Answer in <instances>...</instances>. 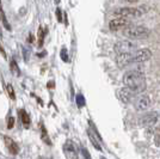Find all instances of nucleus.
<instances>
[{"label": "nucleus", "instance_id": "1", "mask_svg": "<svg viewBox=\"0 0 160 159\" xmlns=\"http://www.w3.org/2000/svg\"><path fill=\"white\" fill-rule=\"evenodd\" d=\"M123 84L127 87L134 89L138 93H140L146 89V78L142 72L129 71L123 75Z\"/></svg>", "mask_w": 160, "mask_h": 159}, {"label": "nucleus", "instance_id": "2", "mask_svg": "<svg viewBox=\"0 0 160 159\" xmlns=\"http://www.w3.org/2000/svg\"><path fill=\"white\" fill-rule=\"evenodd\" d=\"M124 36L129 38H145L149 35L148 29L141 25H134V27H128L124 29Z\"/></svg>", "mask_w": 160, "mask_h": 159}, {"label": "nucleus", "instance_id": "3", "mask_svg": "<svg viewBox=\"0 0 160 159\" xmlns=\"http://www.w3.org/2000/svg\"><path fill=\"white\" fill-rule=\"evenodd\" d=\"M136 44L130 42V41H118L115 44V52L117 53V55L120 54H132L133 50H135Z\"/></svg>", "mask_w": 160, "mask_h": 159}, {"label": "nucleus", "instance_id": "4", "mask_svg": "<svg viewBox=\"0 0 160 159\" xmlns=\"http://www.w3.org/2000/svg\"><path fill=\"white\" fill-rule=\"evenodd\" d=\"M63 154L67 159H78L79 158V153H78V148L72 140H67L63 144L62 147Z\"/></svg>", "mask_w": 160, "mask_h": 159}, {"label": "nucleus", "instance_id": "5", "mask_svg": "<svg viewBox=\"0 0 160 159\" xmlns=\"http://www.w3.org/2000/svg\"><path fill=\"white\" fill-rule=\"evenodd\" d=\"M115 13L123 18H138L142 14V11L136 7H122L120 10H117Z\"/></svg>", "mask_w": 160, "mask_h": 159}, {"label": "nucleus", "instance_id": "6", "mask_svg": "<svg viewBox=\"0 0 160 159\" xmlns=\"http://www.w3.org/2000/svg\"><path fill=\"white\" fill-rule=\"evenodd\" d=\"M138 95V92L134 90V89H130V87H123V89H120L117 91V96L121 100V102H123L124 104H128L130 103L132 100L135 98V96Z\"/></svg>", "mask_w": 160, "mask_h": 159}, {"label": "nucleus", "instance_id": "7", "mask_svg": "<svg viewBox=\"0 0 160 159\" xmlns=\"http://www.w3.org/2000/svg\"><path fill=\"white\" fill-rule=\"evenodd\" d=\"M157 121H158V114L155 111H152V113L145 114L143 116H141L138 123L140 127H151L154 123H157Z\"/></svg>", "mask_w": 160, "mask_h": 159}, {"label": "nucleus", "instance_id": "8", "mask_svg": "<svg viewBox=\"0 0 160 159\" xmlns=\"http://www.w3.org/2000/svg\"><path fill=\"white\" fill-rule=\"evenodd\" d=\"M151 58H152V52L147 48H143L133 54V64H141L149 60Z\"/></svg>", "mask_w": 160, "mask_h": 159}, {"label": "nucleus", "instance_id": "9", "mask_svg": "<svg viewBox=\"0 0 160 159\" xmlns=\"http://www.w3.org/2000/svg\"><path fill=\"white\" fill-rule=\"evenodd\" d=\"M4 142H5V146H6L7 151L11 153V154L16 156V154L19 153V146H18V144H17L13 139H11L10 136L5 135V136H4Z\"/></svg>", "mask_w": 160, "mask_h": 159}, {"label": "nucleus", "instance_id": "10", "mask_svg": "<svg viewBox=\"0 0 160 159\" xmlns=\"http://www.w3.org/2000/svg\"><path fill=\"white\" fill-rule=\"evenodd\" d=\"M116 62L120 68L128 66L129 64H133V53L132 54H120L116 58Z\"/></svg>", "mask_w": 160, "mask_h": 159}, {"label": "nucleus", "instance_id": "11", "mask_svg": "<svg viewBox=\"0 0 160 159\" xmlns=\"http://www.w3.org/2000/svg\"><path fill=\"white\" fill-rule=\"evenodd\" d=\"M127 24H128L127 18L118 17V18H115V19L110 20V23H109V28H110V30L116 31V30H120V29H122V28H124Z\"/></svg>", "mask_w": 160, "mask_h": 159}, {"label": "nucleus", "instance_id": "12", "mask_svg": "<svg viewBox=\"0 0 160 159\" xmlns=\"http://www.w3.org/2000/svg\"><path fill=\"white\" fill-rule=\"evenodd\" d=\"M149 104H151L149 97H147V96H141L140 98H138V100H136L135 108H136L138 110H146V109H148Z\"/></svg>", "mask_w": 160, "mask_h": 159}, {"label": "nucleus", "instance_id": "13", "mask_svg": "<svg viewBox=\"0 0 160 159\" xmlns=\"http://www.w3.org/2000/svg\"><path fill=\"white\" fill-rule=\"evenodd\" d=\"M19 116H20V121H22L23 126L25 127V128H29L30 123H31V119H30L29 114L27 113V110L20 109V110H19Z\"/></svg>", "mask_w": 160, "mask_h": 159}, {"label": "nucleus", "instance_id": "14", "mask_svg": "<svg viewBox=\"0 0 160 159\" xmlns=\"http://www.w3.org/2000/svg\"><path fill=\"white\" fill-rule=\"evenodd\" d=\"M40 129H41V139H42V141H44L47 145H52V140L49 138V134H48L47 129H46V127H44L43 123L40 125Z\"/></svg>", "mask_w": 160, "mask_h": 159}, {"label": "nucleus", "instance_id": "15", "mask_svg": "<svg viewBox=\"0 0 160 159\" xmlns=\"http://www.w3.org/2000/svg\"><path fill=\"white\" fill-rule=\"evenodd\" d=\"M88 138H90V140H91V142H92V145L97 148V150H99V151H102V146H100V144H99V140H100V138L97 135V136H94V133L90 129L88 131Z\"/></svg>", "mask_w": 160, "mask_h": 159}, {"label": "nucleus", "instance_id": "16", "mask_svg": "<svg viewBox=\"0 0 160 159\" xmlns=\"http://www.w3.org/2000/svg\"><path fill=\"white\" fill-rule=\"evenodd\" d=\"M0 19L2 22V24H4V27L6 30H11V27H10V23L7 22L6 19V14L4 12V8H2V5H1V0H0Z\"/></svg>", "mask_w": 160, "mask_h": 159}, {"label": "nucleus", "instance_id": "17", "mask_svg": "<svg viewBox=\"0 0 160 159\" xmlns=\"http://www.w3.org/2000/svg\"><path fill=\"white\" fill-rule=\"evenodd\" d=\"M10 69H11V72H12V74H13L14 77H19L20 75V68H19V66L17 65V61H16L14 59L11 60Z\"/></svg>", "mask_w": 160, "mask_h": 159}, {"label": "nucleus", "instance_id": "18", "mask_svg": "<svg viewBox=\"0 0 160 159\" xmlns=\"http://www.w3.org/2000/svg\"><path fill=\"white\" fill-rule=\"evenodd\" d=\"M46 29L44 28L40 27V29H38V47H42L43 46V42H44V36H46Z\"/></svg>", "mask_w": 160, "mask_h": 159}, {"label": "nucleus", "instance_id": "19", "mask_svg": "<svg viewBox=\"0 0 160 159\" xmlns=\"http://www.w3.org/2000/svg\"><path fill=\"white\" fill-rule=\"evenodd\" d=\"M75 100H77V105H78V108H82V106L85 105V98H84V96L81 95V93H79V95H77V98H75Z\"/></svg>", "mask_w": 160, "mask_h": 159}, {"label": "nucleus", "instance_id": "20", "mask_svg": "<svg viewBox=\"0 0 160 159\" xmlns=\"http://www.w3.org/2000/svg\"><path fill=\"white\" fill-rule=\"evenodd\" d=\"M6 90H7V93H8V96H10V98L11 100H16V95H14V90L12 85L11 84H7L6 85Z\"/></svg>", "mask_w": 160, "mask_h": 159}, {"label": "nucleus", "instance_id": "21", "mask_svg": "<svg viewBox=\"0 0 160 159\" xmlns=\"http://www.w3.org/2000/svg\"><path fill=\"white\" fill-rule=\"evenodd\" d=\"M14 127V117L13 116H8L7 117V128L8 129H12Z\"/></svg>", "mask_w": 160, "mask_h": 159}, {"label": "nucleus", "instance_id": "22", "mask_svg": "<svg viewBox=\"0 0 160 159\" xmlns=\"http://www.w3.org/2000/svg\"><path fill=\"white\" fill-rule=\"evenodd\" d=\"M81 153H82V156H84V158L85 159H92L91 158V156H90V153H88V151H87L85 147L81 148Z\"/></svg>", "mask_w": 160, "mask_h": 159}, {"label": "nucleus", "instance_id": "23", "mask_svg": "<svg viewBox=\"0 0 160 159\" xmlns=\"http://www.w3.org/2000/svg\"><path fill=\"white\" fill-rule=\"evenodd\" d=\"M56 18H58V22H59V23L62 22V12H61V8H56Z\"/></svg>", "mask_w": 160, "mask_h": 159}, {"label": "nucleus", "instance_id": "24", "mask_svg": "<svg viewBox=\"0 0 160 159\" xmlns=\"http://www.w3.org/2000/svg\"><path fill=\"white\" fill-rule=\"evenodd\" d=\"M61 58H62V60H63V61H68L66 48H62V50H61Z\"/></svg>", "mask_w": 160, "mask_h": 159}, {"label": "nucleus", "instance_id": "25", "mask_svg": "<svg viewBox=\"0 0 160 159\" xmlns=\"http://www.w3.org/2000/svg\"><path fill=\"white\" fill-rule=\"evenodd\" d=\"M154 142L157 146H160V134H155L154 136Z\"/></svg>", "mask_w": 160, "mask_h": 159}, {"label": "nucleus", "instance_id": "26", "mask_svg": "<svg viewBox=\"0 0 160 159\" xmlns=\"http://www.w3.org/2000/svg\"><path fill=\"white\" fill-rule=\"evenodd\" d=\"M0 53H1V55L4 56V58H6V53H5V50L2 49V46L0 44Z\"/></svg>", "mask_w": 160, "mask_h": 159}, {"label": "nucleus", "instance_id": "27", "mask_svg": "<svg viewBox=\"0 0 160 159\" xmlns=\"http://www.w3.org/2000/svg\"><path fill=\"white\" fill-rule=\"evenodd\" d=\"M29 37H30V38H29V42H32V41H33V36H32V35H29Z\"/></svg>", "mask_w": 160, "mask_h": 159}, {"label": "nucleus", "instance_id": "28", "mask_svg": "<svg viewBox=\"0 0 160 159\" xmlns=\"http://www.w3.org/2000/svg\"><path fill=\"white\" fill-rule=\"evenodd\" d=\"M157 134H160V125L158 126V128H157Z\"/></svg>", "mask_w": 160, "mask_h": 159}, {"label": "nucleus", "instance_id": "29", "mask_svg": "<svg viewBox=\"0 0 160 159\" xmlns=\"http://www.w3.org/2000/svg\"><path fill=\"white\" fill-rule=\"evenodd\" d=\"M128 3H136V1H138V0H127Z\"/></svg>", "mask_w": 160, "mask_h": 159}]
</instances>
